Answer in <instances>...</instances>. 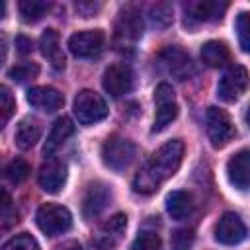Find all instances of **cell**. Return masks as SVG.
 <instances>
[{"label": "cell", "mask_w": 250, "mask_h": 250, "mask_svg": "<svg viewBox=\"0 0 250 250\" xmlns=\"http://www.w3.org/2000/svg\"><path fill=\"white\" fill-rule=\"evenodd\" d=\"M2 250H39V244L31 234L21 232V234H16L14 238H10L2 246Z\"/></svg>", "instance_id": "obj_28"}, {"label": "cell", "mask_w": 250, "mask_h": 250, "mask_svg": "<svg viewBox=\"0 0 250 250\" xmlns=\"http://www.w3.org/2000/svg\"><path fill=\"white\" fill-rule=\"evenodd\" d=\"M229 4L227 2H217V0H197V2H188L184 6L186 12V23H203V21H217L223 18L227 12Z\"/></svg>", "instance_id": "obj_12"}, {"label": "cell", "mask_w": 250, "mask_h": 250, "mask_svg": "<svg viewBox=\"0 0 250 250\" xmlns=\"http://www.w3.org/2000/svg\"><path fill=\"white\" fill-rule=\"evenodd\" d=\"M6 16V4L4 2H0V20Z\"/></svg>", "instance_id": "obj_37"}, {"label": "cell", "mask_w": 250, "mask_h": 250, "mask_svg": "<svg viewBox=\"0 0 250 250\" xmlns=\"http://www.w3.org/2000/svg\"><path fill=\"white\" fill-rule=\"evenodd\" d=\"M49 2H41V0H21L18 2V10L20 16L25 23H35L39 21L47 12H49Z\"/></svg>", "instance_id": "obj_24"}, {"label": "cell", "mask_w": 250, "mask_h": 250, "mask_svg": "<svg viewBox=\"0 0 250 250\" xmlns=\"http://www.w3.org/2000/svg\"><path fill=\"white\" fill-rule=\"evenodd\" d=\"M248 86V70L242 64H234L232 68H229L223 78L217 84V96L223 102H236Z\"/></svg>", "instance_id": "obj_10"}, {"label": "cell", "mask_w": 250, "mask_h": 250, "mask_svg": "<svg viewBox=\"0 0 250 250\" xmlns=\"http://www.w3.org/2000/svg\"><path fill=\"white\" fill-rule=\"evenodd\" d=\"M39 49H41V55L51 62L53 68H57V70L64 68L66 59H64V53L61 47V37H59L57 29H45L43 31V35L39 39Z\"/></svg>", "instance_id": "obj_17"}, {"label": "cell", "mask_w": 250, "mask_h": 250, "mask_svg": "<svg viewBox=\"0 0 250 250\" xmlns=\"http://www.w3.org/2000/svg\"><path fill=\"white\" fill-rule=\"evenodd\" d=\"M246 232L248 230H246L244 221L232 211L225 213L215 225V240L219 244H225V246L240 244L246 238Z\"/></svg>", "instance_id": "obj_11"}, {"label": "cell", "mask_w": 250, "mask_h": 250, "mask_svg": "<svg viewBox=\"0 0 250 250\" xmlns=\"http://www.w3.org/2000/svg\"><path fill=\"white\" fill-rule=\"evenodd\" d=\"M191 242H193V232L188 229L176 230L172 234V250H189Z\"/></svg>", "instance_id": "obj_32"}, {"label": "cell", "mask_w": 250, "mask_h": 250, "mask_svg": "<svg viewBox=\"0 0 250 250\" xmlns=\"http://www.w3.org/2000/svg\"><path fill=\"white\" fill-rule=\"evenodd\" d=\"M129 250H162V240L152 230H143L137 234Z\"/></svg>", "instance_id": "obj_26"}, {"label": "cell", "mask_w": 250, "mask_h": 250, "mask_svg": "<svg viewBox=\"0 0 250 250\" xmlns=\"http://www.w3.org/2000/svg\"><path fill=\"white\" fill-rule=\"evenodd\" d=\"M184 143L180 139H172L164 143L158 150L150 154V158L143 164V168L133 178V189L137 193H152L166 180H170L182 164Z\"/></svg>", "instance_id": "obj_1"}, {"label": "cell", "mask_w": 250, "mask_h": 250, "mask_svg": "<svg viewBox=\"0 0 250 250\" xmlns=\"http://www.w3.org/2000/svg\"><path fill=\"white\" fill-rule=\"evenodd\" d=\"M154 123H152V133H160L164 131L178 115V104H176V96L170 84L160 82L154 88Z\"/></svg>", "instance_id": "obj_6"}, {"label": "cell", "mask_w": 250, "mask_h": 250, "mask_svg": "<svg viewBox=\"0 0 250 250\" xmlns=\"http://www.w3.org/2000/svg\"><path fill=\"white\" fill-rule=\"evenodd\" d=\"M150 21L158 27H164L172 21V6L166 2H158L150 8Z\"/></svg>", "instance_id": "obj_29"}, {"label": "cell", "mask_w": 250, "mask_h": 250, "mask_svg": "<svg viewBox=\"0 0 250 250\" xmlns=\"http://www.w3.org/2000/svg\"><path fill=\"white\" fill-rule=\"evenodd\" d=\"M35 223L39 230L47 236H57L66 232L72 227V215L66 207L57 205V203H43L37 209Z\"/></svg>", "instance_id": "obj_3"}, {"label": "cell", "mask_w": 250, "mask_h": 250, "mask_svg": "<svg viewBox=\"0 0 250 250\" xmlns=\"http://www.w3.org/2000/svg\"><path fill=\"white\" fill-rule=\"evenodd\" d=\"M37 182L43 191L47 193H59L66 182V166L61 160H49L39 168Z\"/></svg>", "instance_id": "obj_16"}, {"label": "cell", "mask_w": 250, "mask_h": 250, "mask_svg": "<svg viewBox=\"0 0 250 250\" xmlns=\"http://www.w3.org/2000/svg\"><path fill=\"white\" fill-rule=\"evenodd\" d=\"M248 160H250V152L246 148H242L240 152H236L229 162H227V176L229 182L240 189L246 191L248 189Z\"/></svg>", "instance_id": "obj_18"}, {"label": "cell", "mask_w": 250, "mask_h": 250, "mask_svg": "<svg viewBox=\"0 0 250 250\" xmlns=\"http://www.w3.org/2000/svg\"><path fill=\"white\" fill-rule=\"evenodd\" d=\"M191 209H193V203H191V195L188 191L176 189V191L168 193V197H166V211H168V215L174 221L186 219L191 213Z\"/></svg>", "instance_id": "obj_23"}, {"label": "cell", "mask_w": 250, "mask_h": 250, "mask_svg": "<svg viewBox=\"0 0 250 250\" xmlns=\"http://www.w3.org/2000/svg\"><path fill=\"white\" fill-rule=\"evenodd\" d=\"M156 61L160 64V68L174 76L176 80H188L189 76L195 74V64L191 61V57L178 45H168L164 47L158 55H156Z\"/></svg>", "instance_id": "obj_4"}, {"label": "cell", "mask_w": 250, "mask_h": 250, "mask_svg": "<svg viewBox=\"0 0 250 250\" xmlns=\"http://www.w3.org/2000/svg\"><path fill=\"white\" fill-rule=\"evenodd\" d=\"M39 137H41V123L35 117H23L16 127L14 143L18 148L27 150L39 141Z\"/></svg>", "instance_id": "obj_19"}, {"label": "cell", "mask_w": 250, "mask_h": 250, "mask_svg": "<svg viewBox=\"0 0 250 250\" xmlns=\"http://www.w3.org/2000/svg\"><path fill=\"white\" fill-rule=\"evenodd\" d=\"M205 121H207V137L215 148H223L236 135L230 115L221 107H215V105L209 107Z\"/></svg>", "instance_id": "obj_7"}, {"label": "cell", "mask_w": 250, "mask_h": 250, "mask_svg": "<svg viewBox=\"0 0 250 250\" xmlns=\"http://www.w3.org/2000/svg\"><path fill=\"white\" fill-rule=\"evenodd\" d=\"M201 61L211 68H221L230 61V51L225 41H207L201 45Z\"/></svg>", "instance_id": "obj_20"}, {"label": "cell", "mask_w": 250, "mask_h": 250, "mask_svg": "<svg viewBox=\"0 0 250 250\" xmlns=\"http://www.w3.org/2000/svg\"><path fill=\"white\" fill-rule=\"evenodd\" d=\"M104 43H105V35L102 29H84L70 35L68 49L78 59H92L102 53Z\"/></svg>", "instance_id": "obj_8"}, {"label": "cell", "mask_w": 250, "mask_h": 250, "mask_svg": "<svg viewBox=\"0 0 250 250\" xmlns=\"http://www.w3.org/2000/svg\"><path fill=\"white\" fill-rule=\"evenodd\" d=\"M10 203H12V197H10V193L6 191V189H0V215L10 207Z\"/></svg>", "instance_id": "obj_34"}, {"label": "cell", "mask_w": 250, "mask_h": 250, "mask_svg": "<svg viewBox=\"0 0 250 250\" xmlns=\"http://www.w3.org/2000/svg\"><path fill=\"white\" fill-rule=\"evenodd\" d=\"M74 133V125H72V121L68 119V117H59L57 121H55V125H53V129H51V133H49V137H47V141H45V146H43V152L49 156V154H53L70 135Z\"/></svg>", "instance_id": "obj_21"}, {"label": "cell", "mask_w": 250, "mask_h": 250, "mask_svg": "<svg viewBox=\"0 0 250 250\" xmlns=\"http://www.w3.org/2000/svg\"><path fill=\"white\" fill-rule=\"evenodd\" d=\"M133 82H135V76H133V70L129 64L125 62H115V64H109L105 70H104V76H102V84H104V90L113 96V98H119L123 94H129L131 88H133Z\"/></svg>", "instance_id": "obj_9"}, {"label": "cell", "mask_w": 250, "mask_h": 250, "mask_svg": "<svg viewBox=\"0 0 250 250\" xmlns=\"http://www.w3.org/2000/svg\"><path fill=\"white\" fill-rule=\"evenodd\" d=\"M57 250H82V248H80V244H78V242H74V240H72V242H64V244H62V246H59Z\"/></svg>", "instance_id": "obj_36"}, {"label": "cell", "mask_w": 250, "mask_h": 250, "mask_svg": "<svg viewBox=\"0 0 250 250\" xmlns=\"http://www.w3.org/2000/svg\"><path fill=\"white\" fill-rule=\"evenodd\" d=\"M143 18L141 12L135 6H127L119 12L117 23H115V35L119 41H137L143 35Z\"/></svg>", "instance_id": "obj_14"}, {"label": "cell", "mask_w": 250, "mask_h": 250, "mask_svg": "<svg viewBox=\"0 0 250 250\" xmlns=\"http://www.w3.org/2000/svg\"><path fill=\"white\" fill-rule=\"evenodd\" d=\"M29 172H31L29 164H27L25 160H21V158H16V160H12V162L8 164V168H6V178H8L12 184H21L23 180H27Z\"/></svg>", "instance_id": "obj_27"}, {"label": "cell", "mask_w": 250, "mask_h": 250, "mask_svg": "<svg viewBox=\"0 0 250 250\" xmlns=\"http://www.w3.org/2000/svg\"><path fill=\"white\" fill-rule=\"evenodd\" d=\"M111 189L104 182H90L82 195V213L86 219H96L109 203Z\"/></svg>", "instance_id": "obj_13"}, {"label": "cell", "mask_w": 250, "mask_h": 250, "mask_svg": "<svg viewBox=\"0 0 250 250\" xmlns=\"http://www.w3.org/2000/svg\"><path fill=\"white\" fill-rule=\"evenodd\" d=\"M135 154H137V146L129 139L119 135L107 137L105 143L102 145V160L113 172H123L125 168H129V164L135 160Z\"/></svg>", "instance_id": "obj_2"}, {"label": "cell", "mask_w": 250, "mask_h": 250, "mask_svg": "<svg viewBox=\"0 0 250 250\" xmlns=\"http://www.w3.org/2000/svg\"><path fill=\"white\" fill-rule=\"evenodd\" d=\"M6 53H8V41H6V35L0 31V64L4 62Z\"/></svg>", "instance_id": "obj_35"}, {"label": "cell", "mask_w": 250, "mask_h": 250, "mask_svg": "<svg viewBox=\"0 0 250 250\" xmlns=\"http://www.w3.org/2000/svg\"><path fill=\"white\" fill-rule=\"evenodd\" d=\"M16 47L21 55H27V53H31V39L20 35V37H16Z\"/></svg>", "instance_id": "obj_33"}, {"label": "cell", "mask_w": 250, "mask_h": 250, "mask_svg": "<svg viewBox=\"0 0 250 250\" xmlns=\"http://www.w3.org/2000/svg\"><path fill=\"white\" fill-rule=\"evenodd\" d=\"M14 109H16V100H14L12 90L0 84V131L6 127V123L14 115Z\"/></svg>", "instance_id": "obj_25"}, {"label": "cell", "mask_w": 250, "mask_h": 250, "mask_svg": "<svg viewBox=\"0 0 250 250\" xmlns=\"http://www.w3.org/2000/svg\"><path fill=\"white\" fill-rule=\"evenodd\" d=\"M27 104L41 111H57L62 107L64 98L62 94L53 86H35L27 90Z\"/></svg>", "instance_id": "obj_15"}, {"label": "cell", "mask_w": 250, "mask_h": 250, "mask_svg": "<svg viewBox=\"0 0 250 250\" xmlns=\"http://www.w3.org/2000/svg\"><path fill=\"white\" fill-rule=\"evenodd\" d=\"M74 115L78 117V121L82 125H92L98 123L102 119H105L107 115V104L105 100L94 92V90H82L76 94L74 98Z\"/></svg>", "instance_id": "obj_5"}, {"label": "cell", "mask_w": 250, "mask_h": 250, "mask_svg": "<svg viewBox=\"0 0 250 250\" xmlns=\"http://www.w3.org/2000/svg\"><path fill=\"white\" fill-rule=\"evenodd\" d=\"M248 12H240L238 14V18H236V23H234V27H236V31H238V41H240V49L244 51V53H248V49H250V27H248Z\"/></svg>", "instance_id": "obj_30"}, {"label": "cell", "mask_w": 250, "mask_h": 250, "mask_svg": "<svg viewBox=\"0 0 250 250\" xmlns=\"http://www.w3.org/2000/svg\"><path fill=\"white\" fill-rule=\"evenodd\" d=\"M37 74H39V66L35 62H21V64H16L14 68H10V78L18 80V82L35 78Z\"/></svg>", "instance_id": "obj_31"}, {"label": "cell", "mask_w": 250, "mask_h": 250, "mask_svg": "<svg viewBox=\"0 0 250 250\" xmlns=\"http://www.w3.org/2000/svg\"><path fill=\"white\" fill-rule=\"evenodd\" d=\"M125 227H127V217H125L123 213H117L115 217H111V219L102 227V230H100V234H98V238H96V244H100L104 250L111 248V246L115 244V240L121 236V232L125 230Z\"/></svg>", "instance_id": "obj_22"}]
</instances>
